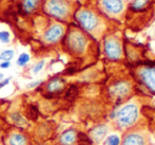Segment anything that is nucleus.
Returning <instances> with one entry per match:
<instances>
[{
	"instance_id": "nucleus-1",
	"label": "nucleus",
	"mask_w": 155,
	"mask_h": 145,
	"mask_svg": "<svg viewBox=\"0 0 155 145\" xmlns=\"http://www.w3.org/2000/svg\"><path fill=\"white\" fill-rule=\"evenodd\" d=\"M72 21L90 37H98L106 30V19L94 6H76Z\"/></svg>"
},
{
	"instance_id": "nucleus-2",
	"label": "nucleus",
	"mask_w": 155,
	"mask_h": 145,
	"mask_svg": "<svg viewBox=\"0 0 155 145\" xmlns=\"http://www.w3.org/2000/svg\"><path fill=\"white\" fill-rule=\"evenodd\" d=\"M62 47L70 55L80 57L87 53L90 46V36L74 23L68 26L62 39Z\"/></svg>"
},
{
	"instance_id": "nucleus-3",
	"label": "nucleus",
	"mask_w": 155,
	"mask_h": 145,
	"mask_svg": "<svg viewBox=\"0 0 155 145\" xmlns=\"http://www.w3.org/2000/svg\"><path fill=\"white\" fill-rule=\"evenodd\" d=\"M76 6L73 0H43L41 13L49 19L67 25L72 21Z\"/></svg>"
},
{
	"instance_id": "nucleus-4",
	"label": "nucleus",
	"mask_w": 155,
	"mask_h": 145,
	"mask_svg": "<svg viewBox=\"0 0 155 145\" xmlns=\"http://www.w3.org/2000/svg\"><path fill=\"white\" fill-rule=\"evenodd\" d=\"M94 8L104 19L118 20L123 18L128 5L126 0H94Z\"/></svg>"
},
{
	"instance_id": "nucleus-5",
	"label": "nucleus",
	"mask_w": 155,
	"mask_h": 145,
	"mask_svg": "<svg viewBox=\"0 0 155 145\" xmlns=\"http://www.w3.org/2000/svg\"><path fill=\"white\" fill-rule=\"evenodd\" d=\"M139 116H140V109L138 104L135 102H129L124 104L118 110H116L113 119L119 128L127 130L136 124Z\"/></svg>"
},
{
	"instance_id": "nucleus-6",
	"label": "nucleus",
	"mask_w": 155,
	"mask_h": 145,
	"mask_svg": "<svg viewBox=\"0 0 155 145\" xmlns=\"http://www.w3.org/2000/svg\"><path fill=\"white\" fill-rule=\"evenodd\" d=\"M68 25L59 21L50 20L41 33V41L45 46H56L62 41Z\"/></svg>"
},
{
	"instance_id": "nucleus-7",
	"label": "nucleus",
	"mask_w": 155,
	"mask_h": 145,
	"mask_svg": "<svg viewBox=\"0 0 155 145\" xmlns=\"http://www.w3.org/2000/svg\"><path fill=\"white\" fill-rule=\"evenodd\" d=\"M102 50L106 58L110 61H120L124 57L121 38L116 34H107L102 41Z\"/></svg>"
},
{
	"instance_id": "nucleus-8",
	"label": "nucleus",
	"mask_w": 155,
	"mask_h": 145,
	"mask_svg": "<svg viewBox=\"0 0 155 145\" xmlns=\"http://www.w3.org/2000/svg\"><path fill=\"white\" fill-rule=\"evenodd\" d=\"M133 85L128 80H118L109 86V95L115 101H123L132 93Z\"/></svg>"
},
{
	"instance_id": "nucleus-9",
	"label": "nucleus",
	"mask_w": 155,
	"mask_h": 145,
	"mask_svg": "<svg viewBox=\"0 0 155 145\" xmlns=\"http://www.w3.org/2000/svg\"><path fill=\"white\" fill-rule=\"evenodd\" d=\"M138 81L150 93L155 94V65L145 66L137 71Z\"/></svg>"
},
{
	"instance_id": "nucleus-10",
	"label": "nucleus",
	"mask_w": 155,
	"mask_h": 145,
	"mask_svg": "<svg viewBox=\"0 0 155 145\" xmlns=\"http://www.w3.org/2000/svg\"><path fill=\"white\" fill-rule=\"evenodd\" d=\"M67 82L61 76H54L51 78L45 84V91L50 95H56V94L61 93L65 89Z\"/></svg>"
},
{
	"instance_id": "nucleus-11",
	"label": "nucleus",
	"mask_w": 155,
	"mask_h": 145,
	"mask_svg": "<svg viewBox=\"0 0 155 145\" xmlns=\"http://www.w3.org/2000/svg\"><path fill=\"white\" fill-rule=\"evenodd\" d=\"M20 11L25 15L32 16L34 14L41 12L43 0H18Z\"/></svg>"
},
{
	"instance_id": "nucleus-12",
	"label": "nucleus",
	"mask_w": 155,
	"mask_h": 145,
	"mask_svg": "<svg viewBox=\"0 0 155 145\" xmlns=\"http://www.w3.org/2000/svg\"><path fill=\"white\" fill-rule=\"evenodd\" d=\"M146 137L140 131L131 130L124 136L120 145H146Z\"/></svg>"
},
{
	"instance_id": "nucleus-13",
	"label": "nucleus",
	"mask_w": 155,
	"mask_h": 145,
	"mask_svg": "<svg viewBox=\"0 0 155 145\" xmlns=\"http://www.w3.org/2000/svg\"><path fill=\"white\" fill-rule=\"evenodd\" d=\"M109 131V127L106 124H98L95 127H93L90 130V135L89 137L91 138L93 142L95 143H99L102 140L106 139L107 135H108Z\"/></svg>"
},
{
	"instance_id": "nucleus-14",
	"label": "nucleus",
	"mask_w": 155,
	"mask_h": 145,
	"mask_svg": "<svg viewBox=\"0 0 155 145\" xmlns=\"http://www.w3.org/2000/svg\"><path fill=\"white\" fill-rule=\"evenodd\" d=\"M152 2L153 0H132L128 8L132 13L140 14V13H145L149 10Z\"/></svg>"
},
{
	"instance_id": "nucleus-15",
	"label": "nucleus",
	"mask_w": 155,
	"mask_h": 145,
	"mask_svg": "<svg viewBox=\"0 0 155 145\" xmlns=\"http://www.w3.org/2000/svg\"><path fill=\"white\" fill-rule=\"evenodd\" d=\"M77 135L78 133L76 129L69 128L64 130L59 137V143L61 145H73L77 141Z\"/></svg>"
},
{
	"instance_id": "nucleus-16",
	"label": "nucleus",
	"mask_w": 155,
	"mask_h": 145,
	"mask_svg": "<svg viewBox=\"0 0 155 145\" xmlns=\"http://www.w3.org/2000/svg\"><path fill=\"white\" fill-rule=\"evenodd\" d=\"M8 142H10V145H28L27 137L19 133H12L8 139Z\"/></svg>"
},
{
	"instance_id": "nucleus-17",
	"label": "nucleus",
	"mask_w": 155,
	"mask_h": 145,
	"mask_svg": "<svg viewBox=\"0 0 155 145\" xmlns=\"http://www.w3.org/2000/svg\"><path fill=\"white\" fill-rule=\"evenodd\" d=\"M11 119H12L13 122H14L16 125H18V126H22V125H25L28 123L27 119L21 115L19 111H15V112H13L12 115H11Z\"/></svg>"
},
{
	"instance_id": "nucleus-18",
	"label": "nucleus",
	"mask_w": 155,
	"mask_h": 145,
	"mask_svg": "<svg viewBox=\"0 0 155 145\" xmlns=\"http://www.w3.org/2000/svg\"><path fill=\"white\" fill-rule=\"evenodd\" d=\"M120 143H121L120 137L118 135H115V133L107 136L106 140H104V144L106 145H120Z\"/></svg>"
},
{
	"instance_id": "nucleus-19",
	"label": "nucleus",
	"mask_w": 155,
	"mask_h": 145,
	"mask_svg": "<svg viewBox=\"0 0 155 145\" xmlns=\"http://www.w3.org/2000/svg\"><path fill=\"white\" fill-rule=\"evenodd\" d=\"M30 60H31L30 54L27 53V52H23V53H21L20 55L18 56L16 64H17V66H19V67H25V66H27L28 64L30 63Z\"/></svg>"
},
{
	"instance_id": "nucleus-20",
	"label": "nucleus",
	"mask_w": 155,
	"mask_h": 145,
	"mask_svg": "<svg viewBox=\"0 0 155 145\" xmlns=\"http://www.w3.org/2000/svg\"><path fill=\"white\" fill-rule=\"evenodd\" d=\"M15 56V51L12 49H6L0 53V60L1 61H11Z\"/></svg>"
},
{
	"instance_id": "nucleus-21",
	"label": "nucleus",
	"mask_w": 155,
	"mask_h": 145,
	"mask_svg": "<svg viewBox=\"0 0 155 145\" xmlns=\"http://www.w3.org/2000/svg\"><path fill=\"white\" fill-rule=\"evenodd\" d=\"M76 142L78 143V145H91L93 141L91 140V138L89 136L84 135L82 133H79L77 135V141Z\"/></svg>"
},
{
	"instance_id": "nucleus-22",
	"label": "nucleus",
	"mask_w": 155,
	"mask_h": 145,
	"mask_svg": "<svg viewBox=\"0 0 155 145\" xmlns=\"http://www.w3.org/2000/svg\"><path fill=\"white\" fill-rule=\"evenodd\" d=\"M27 116L32 121H36L38 118V109L34 105H30L27 109Z\"/></svg>"
},
{
	"instance_id": "nucleus-23",
	"label": "nucleus",
	"mask_w": 155,
	"mask_h": 145,
	"mask_svg": "<svg viewBox=\"0 0 155 145\" xmlns=\"http://www.w3.org/2000/svg\"><path fill=\"white\" fill-rule=\"evenodd\" d=\"M45 65V59H40V60H38L36 64H35L34 66H33L32 72H33L34 74H38L39 72H40L41 70L43 69Z\"/></svg>"
},
{
	"instance_id": "nucleus-24",
	"label": "nucleus",
	"mask_w": 155,
	"mask_h": 145,
	"mask_svg": "<svg viewBox=\"0 0 155 145\" xmlns=\"http://www.w3.org/2000/svg\"><path fill=\"white\" fill-rule=\"evenodd\" d=\"M11 40V33L6 30L0 31V41L3 43H8Z\"/></svg>"
},
{
	"instance_id": "nucleus-25",
	"label": "nucleus",
	"mask_w": 155,
	"mask_h": 145,
	"mask_svg": "<svg viewBox=\"0 0 155 145\" xmlns=\"http://www.w3.org/2000/svg\"><path fill=\"white\" fill-rule=\"evenodd\" d=\"M77 94V88L75 86H71L69 89L67 90V93H65V98L67 100H73L75 98V95Z\"/></svg>"
},
{
	"instance_id": "nucleus-26",
	"label": "nucleus",
	"mask_w": 155,
	"mask_h": 145,
	"mask_svg": "<svg viewBox=\"0 0 155 145\" xmlns=\"http://www.w3.org/2000/svg\"><path fill=\"white\" fill-rule=\"evenodd\" d=\"M43 84V81H41V80H37V81H33V82L31 83H29V84H27V86H25V88L27 89H35V88H37V87H39L40 85H42Z\"/></svg>"
},
{
	"instance_id": "nucleus-27",
	"label": "nucleus",
	"mask_w": 155,
	"mask_h": 145,
	"mask_svg": "<svg viewBox=\"0 0 155 145\" xmlns=\"http://www.w3.org/2000/svg\"><path fill=\"white\" fill-rule=\"evenodd\" d=\"M11 80H12V78H3L2 81H0V90L2 89L3 87H5L8 84H10Z\"/></svg>"
},
{
	"instance_id": "nucleus-28",
	"label": "nucleus",
	"mask_w": 155,
	"mask_h": 145,
	"mask_svg": "<svg viewBox=\"0 0 155 145\" xmlns=\"http://www.w3.org/2000/svg\"><path fill=\"white\" fill-rule=\"evenodd\" d=\"M11 67V61H1L0 63V68L1 69H8Z\"/></svg>"
},
{
	"instance_id": "nucleus-29",
	"label": "nucleus",
	"mask_w": 155,
	"mask_h": 145,
	"mask_svg": "<svg viewBox=\"0 0 155 145\" xmlns=\"http://www.w3.org/2000/svg\"><path fill=\"white\" fill-rule=\"evenodd\" d=\"M3 1L4 0H0V14L2 12V9H3Z\"/></svg>"
},
{
	"instance_id": "nucleus-30",
	"label": "nucleus",
	"mask_w": 155,
	"mask_h": 145,
	"mask_svg": "<svg viewBox=\"0 0 155 145\" xmlns=\"http://www.w3.org/2000/svg\"><path fill=\"white\" fill-rule=\"evenodd\" d=\"M3 78H4V74H0V81H2V80H3Z\"/></svg>"
},
{
	"instance_id": "nucleus-31",
	"label": "nucleus",
	"mask_w": 155,
	"mask_h": 145,
	"mask_svg": "<svg viewBox=\"0 0 155 145\" xmlns=\"http://www.w3.org/2000/svg\"><path fill=\"white\" fill-rule=\"evenodd\" d=\"M153 105H154V106H155V98H154V100H153Z\"/></svg>"
},
{
	"instance_id": "nucleus-32",
	"label": "nucleus",
	"mask_w": 155,
	"mask_h": 145,
	"mask_svg": "<svg viewBox=\"0 0 155 145\" xmlns=\"http://www.w3.org/2000/svg\"><path fill=\"white\" fill-rule=\"evenodd\" d=\"M73 1H75V2H76V1H77V0H73Z\"/></svg>"
}]
</instances>
